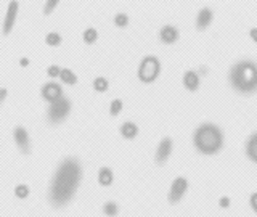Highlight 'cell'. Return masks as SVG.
<instances>
[{
	"instance_id": "4316f807",
	"label": "cell",
	"mask_w": 257,
	"mask_h": 217,
	"mask_svg": "<svg viewBox=\"0 0 257 217\" xmlns=\"http://www.w3.org/2000/svg\"><path fill=\"white\" fill-rule=\"evenodd\" d=\"M249 206H251L252 212L257 214V191H254L251 196H249Z\"/></svg>"
},
{
	"instance_id": "8992f818",
	"label": "cell",
	"mask_w": 257,
	"mask_h": 217,
	"mask_svg": "<svg viewBox=\"0 0 257 217\" xmlns=\"http://www.w3.org/2000/svg\"><path fill=\"white\" fill-rule=\"evenodd\" d=\"M188 191V180L187 177H175V179L172 180L171 183V188H169V193H167V199L171 204H177L180 203V201L183 199V196L187 195Z\"/></svg>"
},
{
	"instance_id": "cb8c5ba5",
	"label": "cell",
	"mask_w": 257,
	"mask_h": 217,
	"mask_svg": "<svg viewBox=\"0 0 257 217\" xmlns=\"http://www.w3.org/2000/svg\"><path fill=\"white\" fill-rule=\"evenodd\" d=\"M122 108H124V101L120 98H114L109 104V115L111 116H117V115H120Z\"/></svg>"
},
{
	"instance_id": "5b68a950",
	"label": "cell",
	"mask_w": 257,
	"mask_h": 217,
	"mask_svg": "<svg viewBox=\"0 0 257 217\" xmlns=\"http://www.w3.org/2000/svg\"><path fill=\"white\" fill-rule=\"evenodd\" d=\"M71 101L66 96L63 98L56 100L53 103L48 104V110H47V121L48 124H61L64 119H68L69 113H71Z\"/></svg>"
},
{
	"instance_id": "8fae6325",
	"label": "cell",
	"mask_w": 257,
	"mask_h": 217,
	"mask_svg": "<svg viewBox=\"0 0 257 217\" xmlns=\"http://www.w3.org/2000/svg\"><path fill=\"white\" fill-rule=\"evenodd\" d=\"M179 37H180V31L175 26H172V24H166V26H163L159 31V40L164 45L175 44L177 40H179Z\"/></svg>"
},
{
	"instance_id": "e0dca14e",
	"label": "cell",
	"mask_w": 257,
	"mask_h": 217,
	"mask_svg": "<svg viewBox=\"0 0 257 217\" xmlns=\"http://www.w3.org/2000/svg\"><path fill=\"white\" fill-rule=\"evenodd\" d=\"M60 79H61V82L63 84H66V85H76L79 82V79L76 76V72L69 69V68H63L61 69V74H60Z\"/></svg>"
},
{
	"instance_id": "7402d4cb",
	"label": "cell",
	"mask_w": 257,
	"mask_h": 217,
	"mask_svg": "<svg viewBox=\"0 0 257 217\" xmlns=\"http://www.w3.org/2000/svg\"><path fill=\"white\" fill-rule=\"evenodd\" d=\"M29 193H31V188L26 183H20L15 187V196L20 198V199H26L29 196Z\"/></svg>"
},
{
	"instance_id": "5bb4252c",
	"label": "cell",
	"mask_w": 257,
	"mask_h": 217,
	"mask_svg": "<svg viewBox=\"0 0 257 217\" xmlns=\"http://www.w3.org/2000/svg\"><path fill=\"white\" fill-rule=\"evenodd\" d=\"M244 155L251 163L257 164V132L252 135H249V139L246 140L244 145Z\"/></svg>"
},
{
	"instance_id": "30bf717a",
	"label": "cell",
	"mask_w": 257,
	"mask_h": 217,
	"mask_svg": "<svg viewBox=\"0 0 257 217\" xmlns=\"http://www.w3.org/2000/svg\"><path fill=\"white\" fill-rule=\"evenodd\" d=\"M18 8L20 4L18 2H10L7 8V15L4 18V36H8L13 31V26L16 23V16H18Z\"/></svg>"
},
{
	"instance_id": "6da1fadb",
	"label": "cell",
	"mask_w": 257,
	"mask_h": 217,
	"mask_svg": "<svg viewBox=\"0 0 257 217\" xmlns=\"http://www.w3.org/2000/svg\"><path fill=\"white\" fill-rule=\"evenodd\" d=\"M82 182V166L77 158H64L56 167L48 187V203L53 207L68 206Z\"/></svg>"
},
{
	"instance_id": "f1b7e54d",
	"label": "cell",
	"mask_w": 257,
	"mask_h": 217,
	"mask_svg": "<svg viewBox=\"0 0 257 217\" xmlns=\"http://www.w3.org/2000/svg\"><path fill=\"white\" fill-rule=\"evenodd\" d=\"M249 37H251V40L257 45V28H252L251 31H249Z\"/></svg>"
},
{
	"instance_id": "2e32d148",
	"label": "cell",
	"mask_w": 257,
	"mask_h": 217,
	"mask_svg": "<svg viewBox=\"0 0 257 217\" xmlns=\"http://www.w3.org/2000/svg\"><path fill=\"white\" fill-rule=\"evenodd\" d=\"M98 183L101 185V187H109V185H112V182H114V174H112V171L109 167H100L98 171Z\"/></svg>"
},
{
	"instance_id": "4fadbf2b",
	"label": "cell",
	"mask_w": 257,
	"mask_h": 217,
	"mask_svg": "<svg viewBox=\"0 0 257 217\" xmlns=\"http://www.w3.org/2000/svg\"><path fill=\"white\" fill-rule=\"evenodd\" d=\"M214 20V12L209 7L201 8L196 15V29L198 31H206L212 24Z\"/></svg>"
},
{
	"instance_id": "4dcf8cb0",
	"label": "cell",
	"mask_w": 257,
	"mask_h": 217,
	"mask_svg": "<svg viewBox=\"0 0 257 217\" xmlns=\"http://www.w3.org/2000/svg\"><path fill=\"white\" fill-rule=\"evenodd\" d=\"M20 66L21 68H28L29 66V58H21L20 60Z\"/></svg>"
},
{
	"instance_id": "83f0119b",
	"label": "cell",
	"mask_w": 257,
	"mask_h": 217,
	"mask_svg": "<svg viewBox=\"0 0 257 217\" xmlns=\"http://www.w3.org/2000/svg\"><path fill=\"white\" fill-rule=\"evenodd\" d=\"M230 204H231V199H230L228 196H222V198L219 199V206H220L222 209H228Z\"/></svg>"
},
{
	"instance_id": "9c48e42d",
	"label": "cell",
	"mask_w": 257,
	"mask_h": 217,
	"mask_svg": "<svg viewBox=\"0 0 257 217\" xmlns=\"http://www.w3.org/2000/svg\"><path fill=\"white\" fill-rule=\"evenodd\" d=\"M40 95H42V98L47 100L48 103H53V101L60 100L64 96L61 84L55 82V80H50V82L44 84L42 88H40Z\"/></svg>"
},
{
	"instance_id": "ac0fdd59",
	"label": "cell",
	"mask_w": 257,
	"mask_h": 217,
	"mask_svg": "<svg viewBox=\"0 0 257 217\" xmlns=\"http://www.w3.org/2000/svg\"><path fill=\"white\" fill-rule=\"evenodd\" d=\"M103 214L106 217H116L119 214V204L116 201H106L103 204Z\"/></svg>"
},
{
	"instance_id": "f546056e",
	"label": "cell",
	"mask_w": 257,
	"mask_h": 217,
	"mask_svg": "<svg viewBox=\"0 0 257 217\" xmlns=\"http://www.w3.org/2000/svg\"><path fill=\"white\" fill-rule=\"evenodd\" d=\"M7 95H8V90L5 87H2L0 88V103H4L5 100H7Z\"/></svg>"
},
{
	"instance_id": "603a6c76",
	"label": "cell",
	"mask_w": 257,
	"mask_h": 217,
	"mask_svg": "<svg viewBox=\"0 0 257 217\" xmlns=\"http://www.w3.org/2000/svg\"><path fill=\"white\" fill-rule=\"evenodd\" d=\"M114 24H116V28H120V29H124V28H127L128 26V15L127 13H124V12H120V13H117L116 16H114Z\"/></svg>"
},
{
	"instance_id": "9a60e30c",
	"label": "cell",
	"mask_w": 257,
	"mask_h": 217,
	"mask_svg": "<svg viewBox=\"0 0 257 217\" xmlns=\"http://www.w3.org/2000/svg\"><path fill=\"white\" fill-rule=\"evenodd\" d=\"M119 131L125 140H134V139H137V135H139V126L132 123V121H125V123L120 124Z\"/></svg>"
},
{
	"instance_id": "3957f363",
	"label": "cell",
	"mask_w": 257,
	"mask_h": 217,
	"mask_svg": "<svg viewBox=\"0 0 257 217\" xmlns=\"http://www.w3.org/2000/svg\"><path fill=\"white\" fill-rule=\"evenodd\" d=\"M228 82L235 92L251 95L257 92V63L252 60H239L228 71Z\"/></svg>"
},
{
	"instance_id": "7c38bea8",
	"label": "cell",
	"mask_w": 257,
	"mask_h": 217,
	"mask_svg": "<svg viewBox=\"0 0 257 217\" xmlns=\"http://www.w3.org/2000/svg\"><path fill=\"white\" fill-rule=\"evenodd\" d=\"M183 87L187 88L188 92H196L199 90V85H201V77H199V72L198 71H193V69H188L183 72Z\"/></svg>"
},
{
	"instance_id": "ba28073f",
	"label": "cell",
	"mask_w": 257,
	"mask_h": 217,
	"mask_svg": "<svg viewBox=\"0 0 257 217\" xmlns=\"http://www.w3.org/2000/svg\"><path fill=\"white\" fill-rule=\"evenodd\" d=\"M13 140H15L16 147H18V150L23 153V155H26V156L31 155V137H29V132L23 126L15 127Z\"/></svg>"
},
{
	"instance_id": "277c9868",
	"label": "cell",
	"mask_w": 257,
	"mask_h": 217,
	"mask_svg": "<svg viewBox=\"0 0 257 217\" xmlns=\"http://www.w3.org/2000/svg\"><path fill=\"white\" fill-rule=\"evenodd\" d=\"M159 74H161V61L158 56L155 55L143 56L139 64V71H137V77H139L140 82L151 84L159 77Z\"/></svg>"
},
{
	"instance_id": "d6986e66",
	"label": "cell",
	"mask_w": 257,
	"mask_h": 217,
	"mask_svg": "<svg viewBox=\"0 0 257 217\" xmlns=\"http://www.w3.org/2000/svg\"><path fill=\"white\" fill-rule=\"evenodd\" d=\"M82 39H84V42L87 45H92V44L96 42V40H98V31H96L95 28H87L82 32Z\"/></svg>"
},
{
	"instance_id": "7a4b0ae2",
	"label": "cell",
	"mask_w": 257,
	"mask_h": 217,
	"mask_svg": "<svg viewBox=\"0 0 257 217\" xmlns=\"http://www.w3.org/2000/svg\"><path fill=\"white\" fill-rule=\"evenodd\" d=\"M225 143V135L222 129L214 123L199 124L193 132V147L204 156H214L220 153Z\"/></svg>"
},
{
	"instance_id": "484cf974",
	"label": "cell",
	"mask_w": 257,
	"mask_h": 217,
	"mask_svg": "<svg viewBox=\"0 0 257 217\" xmlns=\"http://www.w3.org/2000/svg\"><path fill=\"white\" fill-rule=\"evenodd\" d=\"M61 69H63V68L56 66V64H53V66H48V68H47V76H48V77H52V79H55V77H60V74H61Z\"/></svg>"
},
{
	"instance_id": "44dd1931",
	"label": "cell",
	"mask_w": 257,
	"mask_h": 217,
	"mask_svg": "<svg viewBox=\"0 0 257 217\" xmlns=\"http://www.w3.org/2000/svg\"><path fill=\"white\" fill-rule=\"evenodd\" d=\"M63 42V37L58 34V32H48L45 36V44L48 47H58Z\"/></svg>"
},
{
	"instance_id": "ffe728a7",
	"label": "cell",
	"mask_w": 257,
	"mask_h": 217,
	"mask_svg": "<svg viewBox=\"0 0 257 217\" xmlns=\"http://www.w3.org/2000/svg\"><path fill=\"white\" fill-rule=\"evenodd\" d=\"M93 88H95V92H98V93L108 92V88H109L108 79H104V77H96V79H93Z\"/></svg>"
},
{
	"instance_id": "d4e9b609",
	"label": "cell",
	"mask_w": 257,
	"mask_h": 217,
	"mask_svg": "<svg viewBox=\"0 0 257 217\" xmlns=\"http://www.w3.org/2000/svg\"><path fill=\"white\" fill-rule=\"evenodd\" d=\"M56 7H58V0H48V2L44 4L42 12H44L45 16H48V15H52V13L55 12V8H56Z\"/></svg>"
},
{
	"instance_id": "52a82bcc",
	"label": "cell",
	"mask_w": 257,
	"mask_h": 217,
	"mask_svg": "<svg viewBox=\"0 0 257 217\" xmlns=\"http://www.w3.org/2000/svg\"><path fill=\"white\" fill-rule=\"evenodd\" d=\"M172 150H174V142L171 137H164L163 140L158 143V148H156V153H155V163L158 166H163L166 164L169 158L172 155Z\"/></svg>"
}]
</instances>
